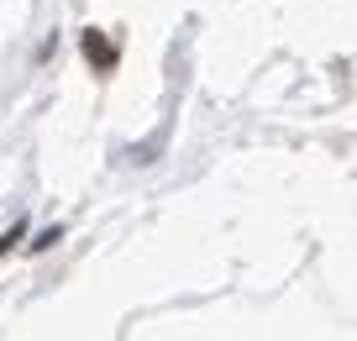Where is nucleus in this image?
Segmentation results:
<instances>
[{
  "label": "nucleus",
  "instance_id": "1",
  "mask_svg": "<svg viewBox=\"0 0 357 341\" xmlns=\"http://www.w3.org/2000/svg\"><path fill=\"white\" fill-rule=\"evenodd\" d=\"M84 58H89V63H100V68H116V47L105 43L100 32H84Z\"/></svg>",
  "mask_w": 357,
  "mask_h": 341
},
{
  "label": "nucleus",
  "instance_id": "2",
  "mask_svg": "<svg viewBox=\"0 0 357 341\" xmlns=\"http://www.w3.org/2000/svg\"><path fill=\"white\" fill-rule=\"evenodd\" d=\"M22 232H26V226H22V220H16V226H11V232H6V236H0V257H6V252H11V242H22Z\"/></svg>",
  "mask_w": 357,
  "mask_h": 341
}]
</instances>
